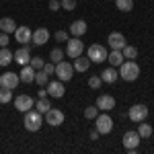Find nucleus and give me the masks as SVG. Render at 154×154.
Instances as JSON below:
<instances>
[{
	"label": "nucleus",
	"mask_w": 154,
	"mask_h": 154,
	"mask_svg": "<svg viewBox=\"0 0 154 154\" xmlns=\"http://www.w3.org/2000/svg\"><path fill=\"white\" fill-rule=\"evenodd\" d=\"M45 91H48V95L51 99H62V97L66 95V88H64V82L62 80H54V82L45 84Z\"/></svg>",
	"instance_id": "nucleus-10"
},
{
	"label": "nucleus",
	"mask_w": 154,
	"mask_h": 154,
	"mask_svg": "<svg viewBox=\"0 0 154 154\" xmlns=\"http://www.w3.org/2000/svg\"><path fill=\"white\" fill-rule=\"evenodd\" d=\"M54 39H56V41H60V43H64V41L68 39V33H66L64 29H60V31H56V35H54Z\"/></svg>",
	"instance_id": "nucleus-37"
},
{
	"label": "nucleus",
	"mask_w": 154,
	"mask_h": 154,
	"mask_svg": "<svg viewBox=\"0 0 154 154\" xmlns=\"http://www.w3.org/2000/svg\"><path fill=\"white\" fill-rule=\"evenodd\" d=\"M107 43L111 45V49H123L125 45H128V41H125V37L121 35V33H109V37H107Z\"/></svg>",
	"instance_id": "nucleus-15"
},
{
	"label": "nucleus",
	"mask_w": 154,
	"mask_h": 154,
	"mask_svg": "<svg viewBox=\"0 0 154 154\" xmlns=\"http://www.w3.org/2000/svg\"><path fill=\"white\" fill-rule=\"evenodd\" d=\"M115 107V99L111 95H99L97 99V109H101V111H111Z\"/></svg>",
	"instance_id": "nucleus-16"
},
{
	"label": "nucleus",
	"mask_w": 154,
	"mask_h": 154,
	"mask_svg": "<svg viewBox=\"0 0 154 154\" xmlns=\"http://www.w3.org/2000/svg\"><path fill=\"white\" fill-rule=\"evenodd\" d=\"M48 80H49V76H48L43 70H39V72L35 74V82L39 84V86H45V84H48Z\"/></svg>",
	"instance_id": "nucleus-31"
},
{
	"label": "nucleus",
	"mask_w": 154,
	"mask_h": 154,
	"mask_svg": "<svg viewBox=\"0 0 154 154\" xmlns=\"http://www.w3.org/2000/svg\"><path fill=\"white\" fill-rule=\"evenodd\" d=\"M115 6L121 12H130L134 8V0H115Z\"/></svg>",
	"instance_id": "nucleus-26"
},
{
	"label": "nucleus",
	"mask_w": 154,
	"mask_h": 154,
	"mask_svg": "<svg viewBox=\"0 0 154 154\" xmlns=\"http://www.w3.org/2000/svg\"><path fill=\"white\" fill-rule=\"evenodd\" d=\"M41 70L49 76V74H54V72H56V64H54V62H48V64H43V68H41Z\"/></svg>",
	"instance_id": "nucleus-38"
},
{
	"label": "nucleus",
	"mask_w": 154,
	"mask_h": 154,
	"mask_svg": "<svg viewBox=\"0 0 154 154\" xmlns=\"http://www.w3.org/2000/svg\"><path fill=\"white\" fill-rule=\"evenodd\" d=\"M54 74H58V78L62 82H68L72 76H74V66H72L70 62H66V60H62L56 64V72Z\"/></svg>",
	"instance_id": "nucleus-4"
},
{
	"label": "nucleus",
	"mask_w": 154,
	"mask_h": 154,
	"mask_svg": "<svg viewBox=\"0 0 154 154\" xmlns=\"http://www.w3.org/2000/svg\"><path fill=\"white\" fill-rule=\"evenodd\" d=\"M119 76L125 82H134L140 76V66L136 64V60H123V64L119 66Z\"/></svg>",
	"instance_id": "nucleus-1"
},
{
	"label": "nucleus",
	"mask_w": 154,
	"mask_h": 154,
	"mask_svg": "<svg viewBox=\"0 0 154 154\" xmlns=\"http://www.w3.org/2000/svg\"><path fill=\"white\" fill-rule=\"evenodd\" d=\"M31 37H33V33H31V29H29L27 25L17 27V29H14V39H17L19 43H23V45L31 43Z\"/></svg>",
	"instance_id": "nucleus-13"
},
{
	"label": "nucleus",
	"mask_w": 154,
	"mask_h": 154,
	"mask_svg": "<svg viewBox=\"0 0 154 154\" xmlns=\"http://www.w3.org/2000/svg\"><path fill=\"white\" fill-rule=\"evenodd\" d=\"M21 82V78H19V74L17 72H4L2 76H0V86H4V88H17V84Z\"/></svg>",
	"instance_id": "nucleus-11"
},
{
	"label": "nucleus",
	"mask_w": 154,
	"mask_h": 154,
	"mask_svg": "<svg viewBox=\"0 0 154 154\" xmlns=\"http://www.w3.org/2000/svg\"><path fill=\"white\" fill-rule=\"evenodd\" d=\"M97 115H99V109H97V105L86 107V109H84V117H86V119H95Z\"/></svg>",
	"instance_id": "nucleus-32"
},
{
	"label": "nucleus",
	"mask_w": 154,
	"mask_h": 154,
	"mask_svg": "<svg viewBox=\"0 0 154 154\" xmlns=\"http://www.w3.org/2000/svg\"><path fill=\"white\" fill-rule=\"evenodd\" d=\"M12 60H14V56H12V51L8 48H0V66H8Z\"/></svg>",
	"instance_id": "nucleus-24"
},
{
	"label": "nucleus",
	"mask_w": 154,
	"mask_h": 154,
	"mask_svg": "<svg viewBox=\"0 0 154 154\" xmlns=\"http://www.w3.org/2000/svg\"><path fill=\"white\" fill-rule=\"evenodd\" d=\"M48 39H49V31H48V29H43V27L35 29V31H33V37H31V41H33L35 45H45Z\"/></svg>",
	"instance_id": "nucleus-17"
},
{
	"label": "nucleus",
	"mask_w": 154,
	"mask_h": 154,
	"mask_svg": "<svg viewBox=\"0 0 154 154\" xmlns=\"http://www.w3.org/2000/svg\"><path fill=\"white\" fill-rule=\"evenodd\" d=\"M43 115H45V119H43V121H45V123H49L51 128H58V125H62V123H64V111H60V109H54V107H51V109H49V111H45Z\"/></svg>",
	"instance_id": "nucleus-7"
},
{
	"label": "nucleus",
	"mask_w": 154,
	"mask_h": 154,
	"mask_svg": "<svg viewBox=\"0 0 154 154\" xmlns=\"http://www.w3.org/2000/svg\"><path fill=\"white\" fill-rule=\"evenodd\" d=\"M14 29H17V23H14V19L11 17H2L0 19V31H4V33H14Z\"/></svg>",
	"instance_id": "nucleus-21"
},
{
	"label": "nucleus",
	"mask_w": 154,
	"mask_h": 154,
	"mask_svg": "<svg viewBox=\"0 0 154 154\" xmlns=\"http://www.w3.org/2000/svg\"><path fill=\"white\" fill-rule=\"evenodd\" d=\"M86 58L91 62H95V64H103L107 60V49L103 45H99V43H93L91 48L86 49Z\"/></svg>",
	"instance_id": "nucleus-5"
},
{
	"label": "nucleus",
	"mask_w": 154,
	"mask_h": 154,
	"mask_svg": "<svg viewBox=\"0 0 154 154\" xmlns=\"http://www.w3.org/2000/svg\"><path fill=\"white\" fill-rule=\"evenodd\" d=\"M82 39L80 37H74V39H68L66 41V56H70L72 60L74 58H78V56H82Z\"/></svg>",
	"instance_id": "nucleus-6"
},
{
	"label": "nucleus",
	"mask_w": 154,
	"mask_h": 154,
	"mask_svg": "<svg viewBox=\"0 0 154 154\" xmlns=\"http://www.w3.org/2000/svg\"><path fill=\"white\" fill-rule=\"evenodd\" d=\"M117 76H119V72H115V68H107V70L101 72V80L107 84H113L117 80Z\"/></svg>",
	"instance_id": "nucleus-23"
},
{
	"label": "nucleus",
	"mask_w": 154,
	"mask_h": 154,
	"mask_svg": "<svg viewBox=\"0 0 154 154\" xmlns=\"http://www.w3.org/2000/svg\"><path fill=\"white\" fill-rule=\"evenodd\" d=\"M60 4H62L64 11H74V8H76V0H62Z\"/></svg>",
	"instance_id": "nucleus-35"
},
{
	"label": "nucleus",
	"mask_w": 154,
	"mask_h": 154,
	"mask_svg": "<svg viewBox=\"0 0 154 154\" xmlns=\"http://www.w3.org/2000/svg\"><path fill=\"white\" fill-rule=\"evenodd\" d=\"M8 43H11V37H8V33L0 31V48H8Z\"/></svg>",
	"instance_id": "nucleus-36"
},
{
	"label": "nucleus",
	"mask_w": 154,
	"mask_h": 154,
	"mask_svg": "<svg viewBox=\"0 0 154 154\" xmlns=\"http://www.w3.org/2000/svg\"><path fill=\"white\" fill-rule=\"evenodd\" d=\"M130 119L131 121H136V123H140V121H146L148 119V107L146 105H131V109H130Z\"/></svg>",
	"instance_id": "nucleus-8"
},
{
	"label": "nucleus",
	"mask_w": 154,
	"mask_h": 154,
	"mask_svg": "<svg viewBox=\"0 0 154 154\" xmlns=\"http://www.w3.org/2000/svg\"><path fill=\"white\" fill-rule=\"evenodd\" d=\"M29 64H31V66H33V68H35V70H41V68H43V64H45V62H43V60L39 58V56H35V58H31V62H29Z\"/></svg>",
	"instance_id": "nucleus-34"
},
{
	"label": "nucleus",
	"mask_w": 154,
	"mask_h": 154,
	"mask_svg": "<svg viewBox=\"0 0 154 154\" xmlns=\"http://www.w3.org/2000/svg\"><path fill=\"white\" fill-rule=\"evenodd\" d=\"M33 105H35V101H33V97H29V95H19L14 99V107H17V111H21V113L33 109Z\"/></svg>",
	"instance_id": "nucleus-12"
},
{
	"label": "nucleus",
	"mask_w": 154,
	"mask_h": 154,
	"mask_svg": "<svg viewBox=\"0 0 154 154\" xmlns=\"http://www.w3.org/2000/svg\"><path fill=\"white\" fill-rule=\"evenodd\" d=\"M25 130L27 131H37L41 125H43V113H39L37 109H29V111H25Z\"/></svg>",
	"instance_id": "nucleus-2"
},
{
	"label": "nucleus",
	"mask_w": 154,
	"mask_h": 154,
	"mask_svg": "<svg viewBox=\"0 0 154 154\" xmlns=\"http://www.w3.org/2000/svg\"><path fill=\"white\" fill-rule=\"evenodd\" d=\"M74 70L76 72H86L88 70V66H91V60L86 58V56H78V58H74Z\"/></svg>",
	"instance_id": "nucleus-22"
},
{
	"label": "nucleus",
	"mask_w": 154,
	"mask_h": 154,
	"mask_svg": "<svg viewBox=\"0 0 154 154\" xmlns=\"http://www.w3.org/2000/svg\"><path fill=\"white\" fill-rule=\"evenodd\" d=\"M35 68H33V66H31V64H27V66H23V70L19 72V78H21V82H33V80H35Z\"/></svg>",
	"instance_id": "nucleus-18"
},
{
	"label": "nucleus",
	"mask_w": 154,
	"mask_h": 154,
	"mask_svg": "<svg viewBox=\"0 0 154 154\" xmlns=\"http://www.w3.org/2000/svg\"><path fill=\"white\" fill-rule=\"evenodd\" d=\"M95 130L101 134V136H105V134H111L113 130V119L109 117L107 113H101V115H97L95 117Z\"/></svg>",
	"instance_id": "nucleus-3"
},
{
	"label": "nucleus",
	"mask_w": 154,
	"mask_h": 154,
	"mask_svg": "<svg viewBox=\"0 0 154 154\" xmlns=\"http://www.w3.org/2000/svg\"><path fill=\"white\" fill-rule=\"evenodd\" d=\"M35 109L39 111V113H45V111H49L51 109V103H49L48 97H41V99H37L35 101Z\"/></svg>",
	"instance_id": "nucleus-25"
},
{
	"label": "nucleus",
	"mask_w": 154,
	"mask_h": 154,
	"mask_svg": "<svg viewBox=\"0 0 154 154\" xmlns=\"http://www.w3.org/2000/svg\"><path fill=\"white\" fill-rule=\"evenodd\" d=\"M140 140H142V138H140V134H138V131H125L121 142H123V148H125V150H138Z\"/></svg>",
	"instance_id": "nucleus-9"
},
{
	"label": "nucleus",
	"mask_w": 154,
	"mask_h": 154,
	"mask_svg": "<svg viewBox=\"0 0 154 154\" xmlns=\"http://www.w3.org/2000/svg\"><path fill=\"white\" fill-rule=\"evenodd\" d=\"M99 136H101V134H99L97 130H93V131H91V140H99Z\"/></svg>",
	"instance_id": "nucleus-41"
},
{
	"label": "nucleus",
	"mask_w": 154,
	"mask_h": 154,
	"mask_svg": "<svg viewBox=\"0 0 154 154\" xmlns=\"http://www.w3.org/2000/svg\"><path fill=\"white\" fill-rule=\"evenodd\" d=\"M86 29H88V25H86V21H74V23L70 25V33L74 37H82L84 33H86Z\"/></svg>",
	"instance_id": "nucleus-19"
},
{
	"label": "nucleus",
	"mask_w": 154,
	"mask_h": 154,
	"mask_svg": "<svg viewBox=\"0 0 154 154\" xmlns=\"http://www.w3.org/2000/svg\"><path fill=\"white\" fill-rule=\"evenodd\" d=\"M101 84H103L101 76H91V78H88V86H91V88H101Z\"/></svg>",
	"instance_id": "nucleus-33"
},
{
	"label": "nucleus",
	"mask_w": 154,
	"mask_h": 154,
	"mask_svg": "<svg viewBox=\"0 0 154 154\" xmlns=\"http://www.w3.org/2000/svg\"><path fill=\"white\" fill-rule=\"evenodd\" d=\"M121 54H123L125 60H136L138 58V49L134 48V45H125V48L121 49Z\"/></svg>",
	"instance_id": "nucleus-28"
},
{
	"label": "nucleus",
	"mask_w": 154,
	"mask_h": 154,
	"mask_svg": "<svg viewBox=\"0 0 154 154\" xmlns=\"http://www.w3.org/2000/svg\"><path fill=\"white\" fill-rule=\"evenodd\" d=\"M37 97H39V99H41V97H48V91H45V88H39V91H37Z\"/></svg>",
	"instance_id": "nucleus-40"
},
{
	"label": "nucleus",
	"mask_w": 154,
	"mask_h": 154,
	"mask_svg": "<svg viewBox=\"0 0 154 154\" xmlns=\"http://www.w3.org/2000/svg\"><path fill=\"white\" fill-rule=\"evenodd\" d=\"M58 8H62L60 0H49V11H58Z\"/></svg>",
	"instance_id": "nucleus-39"
},
{
	"label": "nucleus",
	"mask_w": 154,
	"mask_h": 154,
	"mask_svg": "<svg viewBox=\"0 0 154 154\" xmlns=\"http://www.w3.org/2000/svg\"><path fill=\"white\" fill-rule=\"evenodd\" d=\"M11 101H12V91L0 86V103H11Z\"/></svg>",
	"instance_id": "nucleus-30"
},
{
	"label": "nucleus",
	"mask_w": 154,
	"mask_h": 154,
	"mask_svg": "<svg viewBox=\"0 0 154 154\" xmlns=\"http://www.w3.org/2000/svg\"><path fill=\"white\" fill-rule=\"evenodd\" d=\"M107 60L111 62V66L113 68H119L121 64H123V54H121V49H111V54H107Z\"/></svg>",
	"instance_id": "nucleus-20"
},
{
	"label": "nucleus",
	"mask_w": 154,
	"mask_h": 154,
	"mask_svg": "<svg viewBox=\"0 0 154 154\" xmlns=\"http://www.w3.org/2000/svg\"><path fill=\"white\" fill-rule=\"evenodd\" d=\"M64 60V51L60 48H54L51 49V54H49V62H54V64H58V62H62Z\"/></svg>",
	"instance_id": "nucleus-29"
},
{
	"label": "nucleus",
	"mask_w": 154,
	"mask_h": 154,
	"mask_svg": "<svg viewBox=\"0 0 154 154\" xmlns=\"http://www.w3.org/2000/svg\"><path fill=\"white\" fill-rule=\"evenodd\" d=\"M12 56H14V60H17V64L27 66V64L31 62V48H29V43H27V45H23L21 49H17Z\"/></svg>",
	"instance_id": "nucleus-14"
},
{
	"label": "nucleus",
	"mask_w": 154,
	"mask_h": 154,
	"mask_svg": "<svg viewBox=\"0 0 154 154\" xmlns=\"http://www.w3.org/2000/svg\"><path fill=\"white\" fill-rule=\"evenodd\" d=\"M138 134H140V138H150V136H152V125H150V123H146V121H140Z\"/></svg>",
	"instance_id": "nucleus-27"
}]
</instances>
